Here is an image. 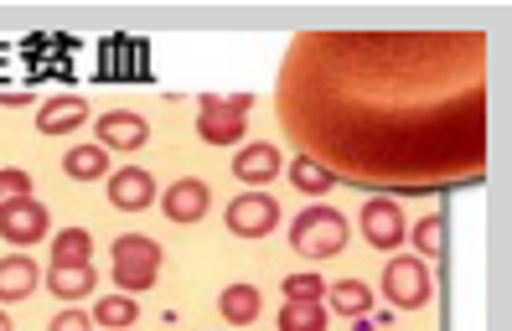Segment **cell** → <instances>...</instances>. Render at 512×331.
I'll use <instances>...</instances> for the list:
<instances>
[{
  "instance_id": "9",
  "label": "cell",
  "mask_w": 512,
  "mask_h": 331,
  "mask_svg": "<svg viewBox=\"0 0 512 331\" xmlns=\"http://www.w3.org/2000/svg\"><path fill=\"white\" fill-rule=\"evenodd\" d=\"M109 202L119 207V213H145V207L156 202V182H150V171H140V166L109 171Z\"/></svg>"
},
{
  "instance_id": "18",
  "label": "cell",
  "mask_w": 512,
  "mask_h": 331,
  "mask_svg": "<svg viewBox=\"0 0 512 331\" xmlns=\"http://www.w3.org/2000/svg\"><path fill=\"white\" fill-rule=\"evenodd\" d=\"M63 171L73 176V182H99V176H109L104 145H73L68 156H63Z\"/></svg>"
},
{
  "instance_id": "23",
  "label": "cell",
  "mask_w": 512,
  "mask_h": 331,
  "mask_svg": "<svg viewBox=\"0 0 512 331\" xmlns=\"http://www.w3.org/2000/svg\"><path fill=\"white\" fill-rule=\"evenodd\" d=\"M440 233H445V218H440V213H430V218L414 223V249H419V259H440Z\"/></svg>"
},
{
  "instance_id": "3",
  "label": "cell",
  "mask_w": 512,
  "mask_h": 331,
  "mask_svg": "<svg viewBox=\"0 0 512 331\" xmlns=\"http://www.w3.org/2000/svg\"><path fill=\"white\" fill-rule=\"evenodd\" d=\"M156 275H161V244L156 238H145V233L114 238V285H119V295L150 290Z\"/></svg>"
},
{
  "instance_id": "27",
  "label": "cell",
  "mask_w": 512,
  "mask_h": 331,
  "mask_svg": "<svg viewBox=\"0 0 512 331\" xmlns=\"http://www.w3.org/2000/svg\"><path fill=\"white\" fill-rule=\"evenodd\" d=\"M0 331H16V326H11V316H6V311H0Z\"/></svg>"
},
{
  "instance_id": "10",
  "label": "cell",
  "mask_w": 512,
  "mask_h": 331,
  "mask_svg": "<svg viewBox=\"0 0 512 331\" xmlns=\"http://www.w3.org/2000/svg\"><path fill=\"white\" fill-rule=\"evenodd\" d=\"M207 207H213V187L197 182V176H182V182L166 187V207H161V213L171 223H197V218H207Z\"/></svg>"
},
{
  "instance_id": "4",
  "label": "cell",
  "mask_w": 512,
  "mask_h": 331,
  "mask_svg": "<svg viewBox=\"0 0 512 331\" xmlns=\"http://www.w3.org/2000/svg\"><path fill=\"white\" fill-rule=\"evenodd\" d=\"M249 109H254L249 94H233V99L207 94L197 104V135L207 145H238V140H244V130H249Z\"/></svg>"
},
{
  "instance_id": "14",
  "label": "cell",
  "mask_w": 512,
  "mask_h": 331,
  "mask_svg": "<svg viewBox=\"0 0 512 331\" xmlns=\"http://www.w3.org/2000/svg\"><path fill=\"white\" fill-rule=\"evenodd\" d=\"M37 264L26 259V254H6L0 259V306H6V300H26L37 290Z\"/></svg>"
},
{
  "instance_id": "2",
  "label": "cell",
  "mask_w": 512,
  "mask_h": 331,
  "mask_svg": "<svg viewBox=\"0 0 512 331\" xmlns=\"http://www.w3.org/2000/svg\"><path fill=\"white\" fill-rule=\"evenodd\" d=\"M347 218L337 213V207H306L295 223H290V249L306 254V259H331L347 249Z\"/></svg>"
},
{
  "instance_id": "16",
  "label": "cell",
  "mask_w": 512,
  "mask_h": 331,
  "mask_svg": "<svg viewBox=\"0 0 512 331\" xmlns=\"http://www.w3.org/2000/svg\"><path fill=\"white\" fill-rule=\"evenodd\" d=\"M326 295H331V316L357 321L373 311V285H363V280H337V285H326Z\"/></svg>"
},
{
  "instance_id": "22",
  "label": "cell",
  "mask_w": 512,
  "mask_h": 331,
  "mask_svg": "<svg viewBox=\"0 0 512 331\" xmlns=\"http://www.w3.org/2000/svg\"><path fill=\"white\" fill-rule=\"evenodd\" d=\"M88 254H94L88 228H63L52 238V264H88Z\"/></svg>"
},
{
  "instance_id": "6",
  "label": "cell",
  "mask_w": 512,
  "mask_h": 331,
  "mask_svg": "<svg viewBox=\"0 0 512 331\" xmlns=\"http://www.w3.org/2000/svg\"><path fill=\"white\" fill-rule=\"evenodd\" d=\"M47 228H52V218H47V207H42L37 197H21V202H6V207H0V238H6L11 249L42 244Z\"/></svg>"
},
{
  "instance_id": "26",
  "label": "cell",
  "mask_w": 512,
  "mask_h": 331,
  "mask_svg": "<svg viewBox=\"0 0 512 331\" xmlns=\"http://www.w3.org/2000/svg\"><path fill=\"white\" fill-rule=\"evenodd\" d=\"M47 331H94V316H88V311H63V316H52V326Z\"/></svg>"
},
{
  "instance_id": "13",
  "label": "cell",
  "mask_w": 512,
  "mask_h": 331,
  "mask_svg": "<svg viewBox=\"0 0 512 331\" xmlns=\"http://www.w3.org/2000/svg\"><path fill=\"white\" fill-rule=\"evenodd\" d=\"M78 125H88V104H83L78 94H57V99H47V104L37 109V130H42V135H68V130H78Z\"/></svg>"
},
{
  "instance_id": "17",
  "label": "cell",
  "mask_w": 512,
  "mask_h": 331,
  "mask_svg": "<svg viewBox=\"0 0 512 331\" xmlns=\"http://www.w3.org/2000/svg\"><path fill=\"white\" fill-rule=\"evenodd\" d=\"M94 264H52L47 269V290L63 295V300H83L88 290H94Z\"/></svg>"
},
{
  "instance_id": "20",
  "label": "cell",
  "mask_w": 512,
  "mask_h": 331,
  "mask_svg": "<svg viewBox=\"0 0 512 331\" xmlns=\"http://www.w3.org/2000/svg\"><path fill=\"white\" fill-rule=\"evenodd\" d=\"M290 187L306 192V197H321V192L337 187V176H331L321 161H311V156H295V161H290Z\"/></svg>"
},
{
  "instance_id": "12",
  "label": "cell",
  "mask_w": 512,
  "mask_h": 331,
  "mask_svg": "<svg viewBox=\"0 0 512 331\" xmlns=\"http://www.w3.org/2000/svg\"><path fill=\"white\" fill-rule=\"evenodd\" d=\"M94 130H99V145L104 150H140L150 140V125H145L135 109H109Z\"/></svg>"
},
{
  "instance_id": "24",
  "label": "cell",
  "mask_w": 512,
  "mask_h": 331,
  "mask_svg": "<svg viewBox=\"0 0 512 331\" xmlns=\"http://www.w3.org/2000/svg\"><path fill=\"white\" fill-rule=\"evenodd\" d=\"M21 197H32V176L16 171V166H6V171H0V207L21 202Z\"/></svg>"
},
{
  "instance_id": "15",
  "label": "cell",
  "mask_w": 512,
  "mask_h": 331,
  "mask_svg": "<svg viewBox=\"0 0 512 331\" xmlns=\"http://www.w3.org/2000/svg\"><path fill=\"white\" fill-rule=\"evenodd\" d=\"M259 311H264V300H259L254 285H228V290L218 295V316H223L228 326H254Z\"/></svg>"
},
{
  "instance_id": "7",
  "label": "cell",
  "mask_w": 512,
  "mask_h": 331,
  "mask_svg": "<svg viewBox=\"0 0 512 331\" xmlns=\"http://www.w3.org/2000/svg\"><path fill=\"white\" fill-rule=\"evenodd\" d=\"M228 228L238 238H269L280 228V202L264 197V192H238L228 202Z\"/></svg>"
},
{
  "instance_id": "1",
  "label": "cell",
  "mask_w": 512,
  "mask_h": 331,
  "mask_svg": "<svg viewBox=\"0 0 512 331\" xmlns=\"http://www.w3.org/2000/svg\"><path fill=\"white\" fill-rule=\"evenodd\" d=\"M280 119L337 182L347 176L363 187L388 182L425 192L476 176L487 83L481 68H450L435 83H321V73L285 57Z\"/></svg>"
},
{
  "instance_id": "8",
  "label": "cell",
  "mask_w": 512,
  "mask_h": 331,
  "mask_svg": "<svg viewBox=\"0 0 512 331\" xmlns=\"http://www.w3.org/2000/svg\"><path fill=\"white\" fill-rule=\"evenodd\" d=\"M404 233H409V223H404L399 202H388V197H368L363 202V238L373 249H399Z\"/></svg>"
},
{
  "instance_id": "25",
  "label": "cell",
  "mask_w": 512,
  "mask_h": 331,
  "mask_svg": "<svg viewBox=\"0 0 512 331\" xmlns=\"http://www.w3.org/2000/svg\"><path fill=\"white\" fill-rule=\"evenodd\" d=\"M285 300H326V280L321 275H290L285 280Z\"/></svg>"
},
{
  "instance_id": "5",
  "label": "cell",
  "mask_w": 512,
  "mask_h": 331,
  "mask_svg": "<svg viewBox=\"0 0 512 331\" xmlns=\"http://www.w3.org/2000/svg\"><path fill=\"white\" fill-rule=\"evenodd\" d=\"M383 295H388V306H399V311H425L430 306V295H435V280H430V264L425 259H388L383 269Z\"/></svg>"
},
{
  "instance_id": "21",
  "label": "cell",
  "mask_w": 512,
  "mask_h": 331,
  "mask_svg": "<svg viewBox=\"0 0 512 331\" xmlns=\"http://www.w3.org/2000/svg\"><path fill=\"white\" fill-rule=\"evenodd\" d=\"M280 331H326V306L321 300H285Z\"/></svg>"
},
{
  "instance_id": "11",
  "label": "cell",
  "mask_w": 512,
  "mask_h": 331,
  "mask_svg": "<svg viewBox=\"0 0 512 331\" xmlns=\"http://www.w3.org/2000/svg\"><path fill=\"white\" fill-rule=\"evenodd\" d=\"M280 166H285V161H280V145H269V140H254V145H244V150L233 156V176H238L244 187H264V182H275Z\"/></svg>"
},
{
  "instance_id": "19",
  "label": "cell",
  "mask_w": 512,
  "mask_h": 331,
  "mask_svg": "<svg viewBox=\"0 0 512 331\" xmlns=\"http://www.w3.org/2000/svg\"><path fill=\"white\" fill-rule=\"evenodd\" d=\"M94 321H99L104 331H130V326L140 321V300H135V295H104L99 306H94Z\"/></svg>"
}]
</instances>
